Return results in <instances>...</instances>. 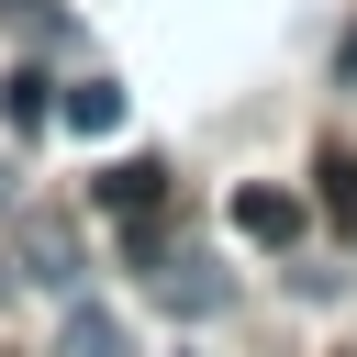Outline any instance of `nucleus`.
<instances>
[{"instance_id":"obj_9","label":"nucleus","mask_w":357,"mask_h":357,"mask_svg":"<svg viewBox=\"0 0 357 357\" xmlns=\"http://www.w3.org/2000/svg\"><path fill=\"white\" fill-rule=\"evenodd\" d=\"M0 301H11V257H0Z\"/></svg>"},{"instance_id":"obj_7","label":"nucleus","mask_w":357,"mask_h":357,"mask_svg":"<svg viewBox=\"0 0 357 357\" xmlns=\"http://www.w3.org/2000/svg\"><path fill=\"white\" fill-rule=\"evenodd\" d=\"M56 357H123V324H112L100 301H67V324H56Z\"/></svg>"},{"instance_id":"obj_4","label":"nucleus","mask_w":357,"mask_h":357,"mask_svg":"<svg viewBox=\"0 0 357 357\" xmlns=\"http://www.w3.org/2000/svg\"><path fill=\"white\" fill-rule=\"evenodd\" d=\"M89 190H100V212H156V201H167V167H156V156H134V167H100Z\"/></svg>"},{"instance_id":"obj_6","label":"nucleus","mask_w":357,"mask_h":357,"mask_svg":"<svg viewBox=\"0 0 357 357\" xmlns=\"http://www.w3.org/2000/svg\"><path fill=\"white\" fill-rule=\"evenodd\" d=\"M22 279H45V290H78V234H67V223H33V245H22Z\"/></svg>"},{"instance_id":"obj_3","label":"nucleus","mask_w":357,"mask_h":357,"mask_svg":"<svg viewBox=\"0 0 357 357\" xmlns=\"http://www.w3.org/2000/svg\"><path fill=\"white\" fill-rule=\"evenodd\" d=\"M56 123L67 134H123V89L112 78H78V89H56Z\"/></svg>"},{"instance_id":"obj_5","label":"nucleus","mask_w":357,"mask_h":357,"mask_svg":"<svg viewBox=\"0 0 357 357\" xmlns=\"http://www.w3.org/2000/svg\"><path fill=\"white\" fill-rule=\"evenodd\" d=\"M234 234L290 245V234H301V201H290V190H234Z\"/></svg>"},{"instance_id":"obj_10","label":"nucleus","mask_w":357,"mask_h":357,"mask_svg":"<svg viewBox=\"0 0 357 357\" xmlns=\"http://www.w3.org/2000/svg\"><path fill=\"white\" fill-rule=\"evenodd\" d=\"M0 201H11V156H0Z\"/></svg>"},{"instance_id":"obj_8","label":"nucleus","mask_w":357,"mask_h":357,"mask_svg":"<svg viewBox=\"0 0 357 357\" xmlns=\"http://www.w3.org/2000/svg\"><path fill=\"white\" fill-rule=\"evenodd\" d=\"M324 201H335V212H357V156H346V145L324 156Z\"/></svg>"},{"instance_id":"obj_2","label":"nucleus","mask_w":357,"mask_h":357,"mask_svg":"<svg viewBox=\"0 0 357 357\" xmlns=\"http://www.w3.org/2000/svg\"><path fill=\"white\" fill-rule=\"evenodd\" d=\"M0 123H11V134H45V123H56V78H45V67H11V78H0Z\"/></svg>"},{"instance_id":"obj_1","label":"nucleus","mask_w":357,"mask_h":357,"mask_svg":"<svg viewBox=\"0 0 357 357\" xmlns=\"http://www.w3.org/2000/svg\"><path fill=\"white\" fill-rule=\"evenodd\" d=\"M145 279H156V301H167V312H178V324H201V312H212V301H223V279H212V268H201V257H167V268H145Z\"/></svg>"}]
</instances>
